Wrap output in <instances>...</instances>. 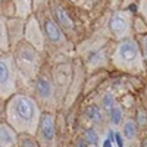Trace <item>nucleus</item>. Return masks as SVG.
I'll list each match as a JSON object with an SVG mask.
<instances>
[{"mask_svg":"<svg viewBox=\"0 0 147 147\" xmlns=\"http://www.w3.org/2000/svg\"><path fill=\"white\" fill-rule=\"evenodd\" d=\"M47 9L68 38L77 44L91 30L93 19L72 0H49Z\"/></svg>","mask_w":147,"mask_h":147,"instance_id":"f257e3e1","label":"nucleus"},{"mask_svg":"<svg viewBox=\"0 0 147 147\" xmlns=\"http://www.w3.org/2000/svg\"><path fill=\"white\" fill-rule=\"evenodd\" d=\"M43 110L28 91H18L6 100V122L18 134L34 136Z\"/></svg>","mask_w":147,"mask_h":147,"instance_id":"f03ea898","label":"nucleus"},{"mask_svg":"<svg viewBox=\"0 0 147 147\" xmlns=\"http://www.w3.org/2000/svg\"><path fill=\"white\" fill-rule=\"evenodd\" d=\"M110 65H112V72L122 74V75L141 80H144L147 75V68L136 37H129L115 44L112 57H110Z\"/></svg>","mask_w":147,"mask_h":147,"instance_id":"7ed1b4c3","label":"nucleus"},{"mask_svg":"<svg viewBox=\"0 0 147 147\" xmlns=\"http://www.w3.org/2000/svg\"><path fill=\"white\" fill-rule=\"evenodd\" d=\"M38 19L44 40H46V57L47 59H60V57H75V44H74L60 27L55 22L47 7L37 10L35 13Z\"/></svg>","mask_w":147,"mask_h":147,"instance_id":"20e7f679","label":"nucleus"},{"mask_svg":"<svg viewBox=\"0 0 147 147\" xmlns=\"http://www.w3.org/2000/svg\"><path fill=\"white\" fill-rule=\"evenodd\" d=\"M9 53L13 57V62L18 71L21 90L19 91H30L32 81L37 78L46 63V55L37 52L28 43L21 41L10 47Z\"/></svg>","mask_w":147,"mask_h":147,"instance_id":"39448f33","label":"nucleus"},{"mask_svg":"<svg viewBox=\"0 0 147 147\" xmlns=\"http://www.w3.org/2000/svg\"><path fill=\"white\" fill-rule=\"evenodd\" d=\"M28 93L35 99V102L38 103L43 112L57 113L59 110H62V103H60L59 97L56 94L55 85L50 78V69H49L47 60L43 69L40 71V74L37 75V78L32 81Z\"/></svg>","mask_w":147,"mask_h":147,"instance_id":"423d86ee","label":"nucleus"},{"mask_svg":"<svg viewBox=\"0 0 147 147\" xmlns=\"http://www.w3.org/2000/svg\"><path fill=\"white\" fill-rule=\"evenodd\" d=\"M49 69H50V78L55 85L56 94L60 103L63 105L65 96L69 90V85L74 77V57H60V59H47Z\"/></svg>","mask_w":147,"mask_h":147,"instance_id":"0eeeda50","label":"nucleus"},{"mask_svg":"<svg viewBox=\"0 0 147 147\" xmlns=\"http://www.w3.org/2000/svg\"><path fill=\"white\" fill-rule=\"evenodd\" d=\"M21 90L18 71L10 53L0 55V99L7 100Z\"/></svg>","mask_w":147,"mask_h":147,"instance_id":"6e6552de","label":"nucleus"},{"mask_svg":"<svg viewBox=\"0 0 147 147\" xmlns=\"http://www.w3.org/2000/svg\"><path fill=\"white\" fill-rule=\"evenodd\" d=\"M136 13H132L125 9L107 10V32L110 40L118 43L129 37L132 34V18Z\"/></svg>","mask_w":147,"mask_h":147,"instance_id":"1a4fd4ad","label":"nucleus"},{"mask_svg":"<svg viewBox=\"0 0 147 147\" xmlns=\"http://www.w3.org/2000/svg\"><path fill=\"white\" fill-rule=\"evenodd\" d=\"M115 41L110 40L109 43L103 44L102 47L96 49V50L87 53L84 57H78L87 74H94V72H99V71H107V72H112V65H110V57H112L113 53V49H115Z\"/></svg>","mask_w":147,"mask_h":147,"instance_id":"9d476101","label":"nucleus"},{"mask_svg":"<svg viewBox=\"0 0 147 147\" xmlns=\"http://www.w3.org/2000/svg\"><path fill=\"white\" fill-rule=\"evenodd\" d=\"M34 137L40 147H59L57 113L43 112Z\"/></svg>","mask_w":147,"mask_h":147,"instance_id":"9b49d317","label":"nucleus"},{"mask_svg":"<svg viewBox=\"0 0 147 147\" xmlns=\"http://www.w3.org/2000/svg\"><path fill=\"white\" fill-rule=\"evenodd\" d=\"M85 78H87V71H85L82 62L78 57H74V77L69 85V90L65 96L62 110H69L82 100V90H84Z\"/></svg>","mask_w":147,"mask_h":147,"instance_id":"f8f14e48","label":"nucleus"},{"mask_svg":"<svg viewBox=\"0 0 147 147\" xmlns=\"http://www.w3.org/2000/svg\"><path fill=\"white\" fill-rule=\"evenodd\" d=\"M24 41L34 47L37 52L46 55V40L41 30V25L37 16L32 13L25 21V32H24Z\"/></svg>","mask_w":147,"mask_h":147,"instance_id":"ddd939ff","label":"nucleus"},{"mask_svg":"<svg viewBox=\"0 0 147 147\" xmlns=\"http://www.w3.org/2000/svg\"><path fill=\"white\" fill-rule=\"evenodd\" d=\"M81 115H82V119L87 122V125L96 127L100 131H103L107 127L106 113L103 112V109L93 100H84V106L81 109Z\"/></svg>","mask_w":147,"mask_h":147,"instance_id":"4468645a","label":"nucleus"},{"mask_svg":"<svg viewBox=\"0 0 147 147\" xmlns=\"http://www.w3.org/2000/svg\"><path fill=\"white\" fill-rule=\"evenodd\" d=\"M121 131V134L124 136L125 138V143H127V147H132L140 143V128L137 125L136 119L132 118V115H127L122 125L118 128Z\"/></svg>","mask_w":147,"mask_h":147,"instance_id":"2eb2a0df","label":"nucleus"},{"mask_svg":"<svg viewBox=\"0 0 147 147\" xmlns=\"http://www.w3.org/2000/svg\"><path fill=\"white\" fill-rule=\"evenodd\" d=\"M25 21L24 18L13 16L6 19V30L9 37V44L10 47L15 46L21 41H24V32H25Z\"/></svg>","mask_w":147,"mask_h":147,"instance_id":"dca6fc26","label":"nucleus"},{"mask_svg":"<svg viewBox=\"0 0 147 147\" xmlns=\"http://www.w3.org/2000/svg\"><path fill=\"white\" fill-rule=\"evenodd\" d=\"M19 134L6 121L0 122V147H15Z\"/></svg>","mask_w":147,"mask_h":147,"instance_id":"f3484780","label":"nucleus"},{"mask_svg":"<svg viewBox=\"0 0 147 147\" xmlns=\"http://www.w3.org/2000/svg\"><path fill=\"white\" fill-rule=\"evenodd\" d=\"M127 116V112H125V109L121 106V103L118 102V105L110 110V112L106 115V119H107V127L109 128H113V129H118L121 125H122V122H124ZM106 127V128H107Z\"/></svg>","mask_w":147,"mask_h":147,"instance_id":"a211bd4d","label":"nucleus"},{"mask_svg":"<svg viewBox=\"0 0 147 147\" xmlns=\"http://www.w3.org/2000/svg\"><path fill=\"white\" fill-rule=\"evenodd\" d=\"M80 136L84 138V141L87 143L90 147H99L100 146V140H102V134L103 131L97 129L96 127L87 125L81 129V132H78Z\"/></svg>","mask_w":147,"mask_h":147,"instance_id":"6ab92c4d","label":"nucleus"},{"mask_svg":"<svg viewBox=\"0 0 147 147\" xmlns=\"http://www.w3.org/2000/svg\"><path fill=\"white\" fill-rule=\"evenodd\" d=\"M15 5V10H16V16L27 19L28 16H31L34 13L32 10V0H12Z\"/></svg>","mask_w":147,"mask_h":147,"instance_id":"aec40b11","label":"nucleus"},{"mask_svg":"<svg viewBox=\"0 0 147 147\" xmlns=\"http://www.w3.org/2000/svg\"><path fill=\"white\" fill-rule=\"evenodd\" d=\"M9 50H10V44H9V37L6 30V19L0 16V52L9 53Z\"/></svg>","mask_w":147,"mask_h":147,"instance_id":"412c9836","label":"nucleus"},{"mask_svg":"<svg viewBox=\"0 0 147 147\" xmlns=\"http://www.w3.org/2000/svg\"><path fill=\"white\" fill-rule=\"evenodd\" d=\"M132 34L134 37H141L147 34V24L138 15H134L132 18Z\"/></svg>","mask_w":147,"mask_h":147,"instance_id":"4be33fe9","label":"nucleus"},{"mask_svg":"<svg viewBox=\"0 0 147 147\" xmlns=\"http://www.w3.org/2000/svg\"><path fill=\"white\" fill-rule=\"evenodd\" d=\"M15 147H40V146H38V143H37L34 136H30V134H19Z\"/></svg>","mask_w":147,"mask_h":147,"instance_id":"5701e85b","label":"nucleus"},{"mask_svg":"<svg viewBox=\"0 0 147 147\" xmlns=\"http://www.w3.org/2000/svg\"><path fill=\"white\" fill-rule=\"evenodd\" d=\"M136 15H138L147 24V0H138V2H137Z\"/></svg>","mask_w":147,"mask_h":147,"instance_id":"b1692460","label":"nucleus"},{"mask_svg":"<svg viewBox=\"0 0 147 147\" xmlns=\"http://www.w3.org/2000/svg\"><path fill=\"white\" fill-rule=\"evenodd\" d=\"M136 38H137V41H138L140 50H141L144 63H146V68H147V34H146V35H141V37H136Z\"/></svg>","mask_w":147,"mask_h":147,"instance_id":"393cba45","label":"nucleus"},{"mask_svg":"<svg viewBox=\"0 0 147 147\" xmlns=\"http://www.w3.org/2000/svg\"><path fill=\"white\" fill-rule=\"evenodd\" d=\"M137 2L138 0H122L119 9H125V10H129V12H132V13H136Z\"/></svg>","mask_w":147,"mask_h":147,"instance_id":"a878e982","label":"nucleus"},{"mask_svg":"<svg viewBox=\"0 0 147 147\" xmlns=\"http://www.w3.org/2000/svg\"><path fill=\"white\" fill-rule=\"evenodd\" d=\"M47 5H49V0H32V10H34V13L37 10L47 7Z\"/></svg>","mask_w":147,"mask_h":147,"instance_id":"bb28decb","label":"nucleus"},{"mask_svg":"<svg viewBox=\"0 0 147 147\" xmlns=\"http://www.w3.org/2000/svg\"><path fill=\"white\" fill-rule=\"evenodd\" d=\"M122 0H107V10H116L121 7Z\"/></svg>","mask_w":147,"mask_h":147,"instance_id":"cd10ccee","label":"nucleus"},{"mask_svg":"<svg viewBox=\"0 0 147 147\" xmlns=\"http://www.w3.org/2000/svg\"><path fill=\"white\" fill-rule=\"evenodd\" d=\"M99 147H115V144H113V141L110 138H107L105 134H102V140H100V146Z\"/></svg>","mask_w":147,"mask_h":147,"instance_id":"c85d7f7f","label":"nucleus"},{"mask_svg":"<svg viewBox=\"0 0 147 147\" xmlns=\"http://www.w3.org/2000/svg\"><path fill=\"white\" fill-rule=\"evenodd\" d=\"M6 119V100L0 99V122Z\"/></svg>","mask_w":147,"mask_h":147,"instance_id":"c756f323","label":"nucleus"},{"mask_svg":"<svg viewBox=\"0 0 147 147\" xmlns=\"http://www.w3.org/2000/svg\"><path fill=\"white\" fill-rule=\"evenodd\" d=\"M2 2H3V0H0V3H2Z\"/></svg>","mask_w":147,"mask_h":147,"instance_id":"7c9ffc66","label":"nucleus"},{"mask_svg":"<svg viewBox=\"0 0 147 147\" xmlns=\"http://www.w3.org/2000/svg\"><path fill=\"white\" fill-rule=\"evenodd\" d=\"M105 2H106V3H107V0H105Z\"/></svg>","mask_w":147,"mask_h":147,"instance_id":"2f4dec72","label":"nucleus"},{"mask_svg":"<svg viewBox=\"0 0 147 147\" xmlns=\"http://www.w3.org/2000/svg\"><path fill=\"white\" fill-rule=\"evenodd\" d=\"M0 55H2V52H0Z\"/></svg>","mask_w":147,"mask_h":147,"instance_id":"473e14b6","label":"nucleus"}]
</instances>
